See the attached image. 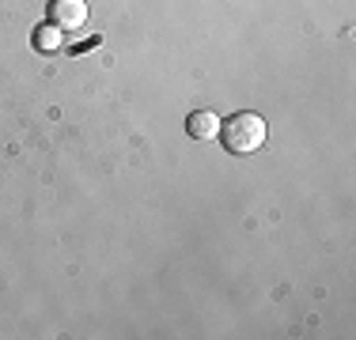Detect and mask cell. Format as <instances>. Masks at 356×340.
<instances>
[{
    "mask_svg": "<svg viewBox=\"0 0 356 340\" xmlns=\"http://www.w3.org/2000/svg\"><path fill=\"white\" fill-rule=\"evenodd\" d=\"M35 46L42 49V53H49V49H57V46H61V31H57L54 23H49V27H42V31H38V38H35Z\"/></svg>",
    "mask_w": 356,
    "mask_h": 340,
    "instance_id": "277c9868",
    "label": "cell"
},
{
    "mask_svg": "<svg viewBox=\"0 0 356 340\" xmlns=\"http://www.w3.org/2000/svg\"><path fill=\"white\" fill-rule=\"evenodd\" d=\"M49 23L61 34H76L88 23V4L83 0H49Z\"/></svg>",
    "mask_w": 356,
    "mask_h": 340,
    "instance_id": "7a4b0ae2",
    "label": "cell"
},
{
    "mask_svg": "<svg viewBox=\"0 0 356 340\" xmlns=\"http://www.w3.org/2000/svg\"><path fill=\"white\" fill-rule=\"evenodd\" d=\"M186 129H190L193 140H213V136H220V117L213 110H193L186 117Z\"/></svg>",
    "mask_w": 356,
    "mask_h": 340,
    "instance_id": "3957f363",
    "label": "cell"
},
{
    "mask_svg": "<svg viewBox=\"0 0 356 340\" xmlns=\"http://www.w3.org/2000/svg\"><path fill=\"white\" fill-rule=\"evenodd\" d=\"M220 136H224V148L232 155H250V151H258L266 144V121L258 114H250V110H239L235 117L220 121Z\"/></svg>",
    "mask_w": 356,
    "mask_h": 340,
    "instance_id": "6da1fadb",
    "label": "cell"
}]
</instances>
